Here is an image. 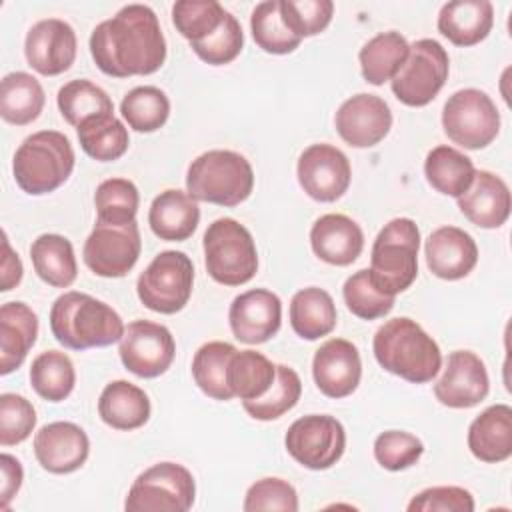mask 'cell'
Returning <instances> with one entry per match:
<instances>
[{"label":"cell","mask_w":512,"mask_h":512,"mask_svg":"<svg viewBox=\"0 0 512 512\" xmlns=\"http://www.w3.org/2000/svg\"><path fill=\"white\" fill-rule=\"evenodd\" d=\"M90 54L112 78L148 76L166 60V40L156 12L146 4H126L90 34Z\"/></svg>","instance_id":"cell-1"},{"label":"cell","mask_w":512,"mask_h":512,"mask_svg":"<svg viewBox=\"0 0 512 512\" xmlns=\"http://www.w3.org/2000/svg\"><path fill=\"white\" fill-rule=\"evenodd\" d=\"M376 362L390 374L412 384H426L442 368L436 340L412 318L398 316L384 322L372 340Z\"/></svg>","instance_id":"cell-2"},{"label":"cell","mask_w":512,"mask_h":512,"mask_svg":"<svg viewBox=\"0 0 512 512\" xmlns=\"http://www.w3.org/2000/svg\"><path fill=\"white\" fill-rule=\"evenodd\" d=\"M124 328L120 314L110 304L84 292H64L50 308L52 336L70 350L102 348L120 342Z\"/></svg>","instance_id":"cell-3"},{"label":"cell","mask_w":512,"mask_h":512,"mask_svg":"<svg viewBox=\"0 0 512 512\" xmlns=\"http://www.w3.org/2000/svg\"><path fill=\"white\" fill-rule=\"evenodd\" d=\"M74 148L58 130H40L24 138L12 160V174L22 192L30 196L50 194L60 188L74 170Z\"/></svg>","instance_id":"cell-4"},{"label":"cell","mask_w":512,"mask_h":512,"mask_svg":"<svg viewBox=\"0 0 512 512\" xmlns=\"http://www.w3.org/2000/svg\"><path fill=\"white\" fill-rule=\"evenodd\" d=\"M254 190L250 162L234 150H208L196 156L186 172V192L196 202L238 206Z\"/></svg>","instance_id":"cell-5"},{"label":"cell","mask_w":512,"mask_h":512,"mask_svg":"<svg viewBox=\"0 0 512 512\" xmlns=\"http://www.w3.org/2000/svg\"><path fill=\"white\" fill-rule=\"evenodd\" d=\"M420 230L412 218L390 220L376 236L370 252V280L374 286L396 296L412 286L418 276Z\"/></svg>","instance_id":"cell-6"},{"label":"cell","mask_w":512,"mask_h":512,"mask_svg":"<svg viewBox=\"0 0 512 512\" xmlns=\"http://www.w3.org/2000/svg\"><path fill=\"white\" fill-rule=\"evenodd\" d=\"M204 264L210 278L224 286H242L258 270V250L250 230L234 218L208 224L204 238Z\"/></svg>","instance_id":"cell-7"},{"label":"cell","mask_w":512,"mask_h":512,"mask_svg":"<svg viewBox=\"0 0 512 512\" xmlns=\"http://www.w3.org/2000/svg\"><path fill=\"white\" fill-rule=\"evenodd\" d=\"M196 498V482L188 468L158 462L132 482L124 508L128 512H186Z\"/></svg>","instance_id":"cell-8"},{"label":"cell","mask_w":512,"mask_h":512,"mask_svg":"<svg viewBox=\"0 0 512 512\" xmlns=\"http://www.w3.org/2000/svg\"><path fill=\"white\" fill-rule=\"evenodd\" d=\"M194 286L192 260L180 250H164L138 276L136 292L140 302L158 314L180 312Z\"/></svg>","instance_id":"cell-9"},{"label":"cell","mask_w":512,"mask_h":512,"mask_svg":"<svg viewBox=\"0 0 512 512\" xmlns=\"http://www.w3.org/2000/svg\"><path fill=\"white\" fill-rule=\"evenodd\" d=\"M450 58L434 38H420L410 44L406 62L390 80L394 96L412 108L430 104L448 80Z\"/></svg>","instance_id":"cell-10"},{"label":"cell","mask_w":512,"mask_h":512,"mask_svg":"<svg viewBox=\"0 0 512 512\" xmlns=\"http://www.w3.org/2000/svg\"><path fill=\"white\" fill-rule=\"evenodd\" d=\"M444 134L466 150L492 144L500 132V112L494 100L478 88L454 92L442 108Z\"/></svg>","instance_id":"cell-11"},{"label":"cell","mask_w":512,"mask_h":512,"mask_svg":"<svg viewBox=\"0 0 512 512\" xmlns=\"http://www.w3.org/2000/svg\"><path fill=\"white\" fill-rule=\"evenodd\" d=\"M284 446L300 466L308 470H328L346 450V432L334 416L308 414L290 424Z\"/></svg>","instance_id":"cell-12"},{"label":"cell","mask_w":512,"mask_h":512,"mask_svg":"<svg viewBox=\"0 0 512 512\" xmlns=\"http://www.w3.org/2000/svg\"><path fill=\"white\" fill-rule=\"evenodd\" d=\"M140 252L142 238L136 220L128 224L96 222L84 242L82 258L96 276L122 278L136 266Z\"/></svg>","instance_id":"cell-13"},{"label":"cell","mask_w":512,"mask_h":512,"mask_svg":"<svg viewBox=\"0 0 512 512\" xmlns=\"http://www.w3.org/2000/svg\"><path fill=\"white\" fill-rule=\"evenodd\" d=\"M118 354L128 372L138 378H158L172 366L176 342L164 324L134 320L124 328Z\"/></svg>","instance_id":"cell-14"},{"label":"cell","mask_w":512,"mask_h":512,"mask_svg":"<svg viewBox=\"0 0 512 512\" xmlns=\"http://www.w3.org/2000/svg\"><path fill=\"white\" fill-rule=\"evenodd\" d=\"M300 188L316 202H336L342 198L352 180L348 156L332 144L308 146L296 166Z\"/></svg>","instance_id":"cell-15"},{"label":"cell","mask_w":512,"mask_h":512,"mask_svg":"<svg viewBox=\"0 0 512 512\" xmlns=\"http://www.w3.org/2000/svg\"><path fill=\"white\" fill-rule=\"evenodd\" d=\"M340 138L352 148H372L392 128V112L384 98L360 92L340 104L334 116Z\"/></svg>","instance_id":"cell-16"},{"label":"cell","mask_w":512,"mask_h":512,"mask_svg":"<svg viewBox=\"0 0 512 512\" xmlns=\"http://www.w3.org/2000/svg\"><path fill=\"white\" fill-rule=\"evenodd\" d=\"M78 40L74 28L60 18L38 20L26 34L24 56L42 76H58L76 60Z\"/></svg>","instance_id":"cell-17"},{"label":"cell","mask_w":512,"mask_h":512,"mask_svg":"<svg viewBox=\"0 0 512 512\" xmlns=\"http://www.w3.org/2000/svg\"><path fill=\"white\" fill-rule=\"evenodd\" d=\"M490 392V378L484 362L470 350L448 354L444 372L434 384V396L448 408H472Z\"/></svg>","instance_id":"cell-18"},{"label":"cell","mask_w":512,"mask_h":512,"mask_svg":"<svg viewBox=\"0 0 512 512\" xmlns=\"http://www.w3.org/2000/svg\"><path fill=\"white\" fill-rule=\"evenodd\" d=\"M230 330L244 344H264L282 324V302L266 288H252L238 294L228 310Z\"/></svg>","instance_id":"cell-19"},{"label":"cell","mask_w":512,"mask_h":512,"mask_svg":"<svg viewBox=\"0 0 512 512\" xmlns=\"http://www.w3.org/2000/svg\"><path fill=\"white\" fill-rule=\"evenodd\" d=\"M312 376L324 396H350L362 378V360L358 348L346 338L326 340L314 354Z\"/></svg>","instance_id":"cell-20"},{"label":"cell","mask_w":512,"mask_h":512,"mask_svg":"<svg viewBox=\"0 0 512 512\" xmlns=\"http://www.w3.org/2000/svg\"><path fill=\"white\" fill-rule=\"evenodd\" d=\"M90 454L86 432L74 422H50L34 436V456L50 474L76 472Z\"/></svg>","instance_id":"cell-21"},{"label":"cell","mask_w":512,"mask_h":512,"mask_svg":"<svg viewBox=\"0 0 512 512\" xmlns=\"http://www.w3.org/2000/svg\"><path fill=\"white\" fill-rule=\"evenodd\" d=\"M428 270L442 280H460L478 264L474 238L458 226L436 228L424 244Z\"/></svg>","instance_id":"cell-22"},{"label":"cell","mask_w":512,"mask_h":512,"mask_svg":"<svg viewBox=\"0 0 512 512\" xmlns=\"http://www.w3.org/2000/svg\"><path fill=\"white\" fill-rule=\"evenodd\" d=\"M460 212L478 228H500L512 208L508 184L490 170H476L470 188L456 198Z\"/></svg>","instance_id":"cell-23"},{"label":"cell","mask_w":512,"mask_h":512,"mask_svg":"<svg viewBox=\"0 0 512 512\" xmlns=\"http://www.w3.org/2000/svg\"><path fill=\"white\" fill-rule=\"evenodd\" d=\"M310 246L322 262L348 266L362 254L364 232L346 214H324L310 228Z\"/></svg>","instance_id":"cell-24"},{"label":"cell","mask_w":512,"mask_h":512,"mask_svg":"<svg viewBox=\"0 0 512 512\" xmlns=\"http://www.w3.org/2000/svg\"><path fill=\"white\" fill-rule=\"evenodd\" d=\"M38 316L24 302H6L0 308V374L6 376L22 366L36 344Z\"/></svg>","instance_id":"cell-25"},{"label":"cell","mask_w":512,"mask_h":512,"mask_svg":"<svg viewBox=\"0 0 512 512\" xmlns=\"http://www.w3.org/2000/svg\"><path fill=\"white\" fill-rule=\"evenodd\" d=\"M468 448L486 464L508 460L512 456V408L494 404L480 412L468 428Z\"/></svg>","instance_id":"cell-26"},{"label":"cell","mask_w":512,"mask_h":512,"mask_svg":"<svg viewBox=\"0 0 512 512\" xmlns=\"http://www.w3.org/2000/svg\"><path fill=\"white\" fill-rule=\"evenodd\" d=\"M200 222L198 202L184 190L160 192L148 210L150 230L166 242H182L194 234Z\"/></svg>","instance_id":"cell-27"},{"label":"cell","mask_w":512,"mask_h":512,"mask_svg":"<svg viewBox=\"0 0 512 512\" xmlns=\"http://www.w3.org/2000/svg\"><path fill=\"white\" fill-rule=\"evenodd\" d=\"M494 24V6L488 0H452L440 8L438 32L454 46L482 42Z\"/></svg>","instance_id":"cell-28"},{"label":"cell","mask_w":512,"mask_h":512,"mask_svg":"<svg viewBox=\"0 0 512 512\" xmlns=\"http://www.w3.org/2000/svg\"><path fill=\"white\" fill-rule=\"evenodd\" d=\"M98 414L114 430H136L150 418V398L136 384L114 380L100 392Z\"/></svg>","instance_id":"cell-29"},{"label":"cell","mask_w":512,"mask_h":512,"mask_svg":"<svg viewBox=\"0 0 512 512\" xmlns=\"http://www.w3.org/2000/svg\"><path fill=\"white\" fill-rule=\"evenodd\" d=\"M290 326L304 340H318L336 328V304L316 286L298 290L290 300Z\"/></svg>","instance_id":"cell-30"},{"label":"cell","mask_w":512,"mask_h":512,"mask_svg":"<svg viewBox=\"0 0 512 512\" xmlns=\"http://www.w3.org/2000/svg\"><path fill=\"white\" fill-rule=\"evenodd\" d=\"M42 84L28 72H10L0 82V116L14 126L32 124L44 110Z\"/></svg>","instance_id":"cell-31"},{"label":"cell","mask_w":512,"mask_h":512,"mask_svg":"<svg viewBox=\"0 0 512 512\" xmlns=\"http://www.w3.org/2000/svg\"><path fill=\"white\" fill-rule=\"evenodd\" d=\"M30 260L38 278L54 288H68L78 276L72 242L62 234H40L30 246Z\"/></svg>","instance_id":"cell-32"},{"label":"cell","mask_w":512,"mask_h":512,"mask_svg":"<svg viewBox=\"0 0 512 512\" xmlns=\"http://www.w3.org/2000/svg\"><path fill=\"white\" fill-rule=\"evenodd\" d=\"M408 50L410 44L400 32L388 30L376 34L358 52L362 78L372 86H382L392 80L406 62Z\"/></svg>","instance_id":"cell-33"},{"label":"cell","mask_w":512,"mask_h":512,"mask_svg":"<svg viewBox=\"0 0 512 512\" xmlns=\"http://www.w3.org/2000/svg\"><path fill=\"white\" fill-rule=\"evenodd\" d=\"M474 174L476 168L472 160L452 146H436L424 160V176L428 184L444 196L460 198L470 188Z\"/></svg>","instance_id":"cell-34"},{"label":"cell","mask_w":512,"mask_h":512,"mask_svg":"<svg viewBox=\"0 0 512 512\" xmlns=\"http://www.w3.org/2000/svg\"><path fill=\"white\" fill-rule=\"evenodd\" d=\"M276 378V364H272L262 352L236 350L230 358L226 382L232 396L254 400L264 396Z\"/></svg>","instance_id":"cell-35"},{"label":"cell","mask_w":512,"mask_h":512,"mask_svg":"<svg viewBox=\"0 0 512 512\" xmlns=\"http://www.w3.org/2000/svg\"><path fill=\"white\" fill-rule=\"evenodd\" d=\"M56 104L62 118L74 128L82 126L92 118L114 114V104L106 90L84 78L66 82L58 90Z\"/></svg>","instance_id":"cell-36"},{"label":"cell","mask_w":512,"mask_h":512,"mask_svg":"<svg viewBox=\"0 0 512 512\" xmlns=\"http://www.w3.org/2000/svg\"><path fill=\"white\" fill-rule=\"evenodd\" d=\"M234 352L236 348L222 340L206 342L196 350L192 358V378L206 396L220 402L234 398L226 382L228 364Z\"/></svg>","instance_id":"cell-37"},{"label":"cell","mask_w":512,"mask_h":512,"mask_svg":"<svg viewBox=\"0 0 512 512\" xmlns=\"http://www.w3.org/2000/svg\"><path fill=\"white\" fill-rule=\"evenodd\" d=\"M30 384L48 402L66 400L76 384V370L70 356L60 350L40 352L30 366Z\"/></svg>","instance_id":"cell-38"},{"label":"cell","mask_w":512,"mask_h":512,"mask_svg":"<svg viewBox=\"0 0 512 512\" xmlns=\"http://www.w3.org/2000/svg\"><path fill=\"white\" fill-rule=\"evenodd\" d=\"M80 148L98 162L122 158L130 146L128 128L114 114L98 116L76 128Z\"/></svg>","instance_id":"cell-39"},{"label":"cell","mask_w":512,"mask_h":512,"mask_svg":"<svg viewBox=\"0 0 512 512\" xmlns=\"http://www.w3.org/2000/svg\"><path fill=\"white\" fill-rule=\"evenodd\" d=\"M302 394V382L294 368L276 364V378L270 390L254 400H244L242 406L254 420L270 422L292 410Z\"/></svg>","instance_id":"cell-40"},{"label":"cell","mask_w":512,"mask_h":512,"mask_svg":"<svg viewBox=\"0 0 512 512\" xmlns=\"http://www.w3.org/2000/svg\"><path fill=\"white\" fill-rule=\"evenodd\" d=\"M120 114L136 132H156L170 116V100L156 86H136L120 102Z\"/></svg>","instance_id":"cell-41"},{"label":"cell","mask_w":512,"mask_h":512,"mask_svg":"<svg viewBox=\"0 0 512 512\" xmlns=\"http://www.w3.org/2000/svg\"><path fill=\"white\" fill-rule=\"evenodd\" d=\"M140 204L138 188L128 178H108L98 184L94 192L96 222L128 224L136 220Z\"/></svg>","instance_id":"cell-42"},{"label":"cell","mask_w":512,"mask_h":512,"mask_svg":"<svg viewBox=\"0 0 512 512\" xmlns=\"http://www.w3.org/2000/svg\"><path fill=\"white\" fill-rule=\"evenodd\" d=\"M250 30L256 46L268 54H290L302 42V38L294 36L286 28L280 16V0L256 4L250 16Z\"/></svg>","instance_id":"cell-43"},{"label":"cell","mask_w":512,"mask_h":512,"mask_svg":"<svg viewBox=\"0 0 512 512\" xmlns=\"http://www.w3.org/2000/svg\"><path fill=\"white\" fill-rule=\"evenodd\" d=\"M226 14L228 10L216 0H178L172 6V22L190 44L212 36Z\"/></svg>","instance_id":"cell-44"},{"label":"cell","mask_w":512,"mask_h":512,"mask_svg":"<svg viewBox=\"0 0 512 512\" xmlns=\"http://www.w3.org/2000/svg\"><path fill=\"white\" fill-rule=\"evenodd\" d=\"M342 296L348 310L362 320L384 318L394 308V296H388L374 286L368 268H362L346 278Z\"/></svg>","instance_id":"cell-45"},{"label":"cell","mask_w":512,"mask_h":512,"mask_svg":"<svg viewBox=\"0 0 512 512\" xmlns=\"http://www.w3.org/2000/svg\"><path fill=\"white\" fill-rule=\"evenodd\" d=\"M280 16L286 28L298 36H316L334 16L332 0H280Z\"/></svg>","instance_id":"cell-46"},{"label":"cell","mask_w":512,"mask_h":512,"mask_svg":"<svg viewBox=\"0 0 512 512\" xmlns=\"http://www.w3.org/2000/svg\"><path fill=\"white\" fill-rule=\"evenodd\" d=\"M422 454V440L404 430H386L374 440V458L390 472H400L414 466Z\"/></svg>","instance_id":"cell-47"},{"label":"cell","mask_w":512,"mask_h":512,"mask_svg":"<svg viewBox=\"0 0 512 512\" xmlns=\"http://www.w3.org/2000/svg\"><path fill=\"white\" fill-rule=\"evenodd\" d=\"M190 46L202 62H206L210 66H224V64H230L232 60H236L238 54L242 52L244 32H242L240 22L228 12L224 22L212 36H208L200 42H194Z\"/></svg>","instance_id":"cell-48"},{"label":"cell","mask_w":512,"mask_h":512,"mask_svg":"<svg viewBox=\"0 0 512 512\" xmlns=\"http://www.w3.org/2000/svg\"><path fill=\"white\" fill-rule=\"evenodd\" d=\"M36 426L32 402L20 394L4 392L0 396V444L14 446L24 442Z\"/></svg>","instance_id":"cell-49"},{"label":"cell","mask_w":512,"mask_h":512,"mask_svg":"<svg viewBox=\"0 0 512 512\" xmlns=\"http://www.w3.org/2000/svg\"><path fill=\"white\" fill-rule=\"evenodd\" d=\"M242 508L246 512H258V510L296 512L298 494L294 486L282 478H262L246 490Z\"/></svg>","instance_id":"cell-50"},{"label":"cell","mask_w":512,"mask_h":512,"mask_svg":"<svg viewBox=\"0 0 512 512\" xmlns=\"http://www.w3.org/2000/svg\"><path fill=\"white\" fill-rule=\"evenodd\" d=\"M474 498L466 488L460 486H432L418 492L408 512H472Z\"/></svg>","instance_id":"cell-51"},{"label":"cell","mask_w":512,"mask_h":512,"mask_svg":"<svg viewBox=\"0 0 512 512\" xmlns=\"http://www.w3.org/2000/svg\"><path fill=\"white\" fill-rule=\"evenodd\" d=\"M0 468H2V486H0V496H2V510H6L10 506V500L16 496V492L22 486V478H24V470L18 458H14L12 454H2L0 456Z\"/></svg>","instance_id":"cell-52"},{"label":"cell","mask_w":512,"mask_h":512,"mask_svg":"<svg viewBox=\"0 0 512 512\" xmlns=\"http://www.w3.org/2000/svg\"><path fill=\"white\" fill-rule=\"evenodd\" d=\"M22 262L18 258V254L10 248L8 236L6 232H2V264H0V290L8 292L12 288H16L22 280Z\"/></svg>","instance_id":"cell-53"}]
</instances>
